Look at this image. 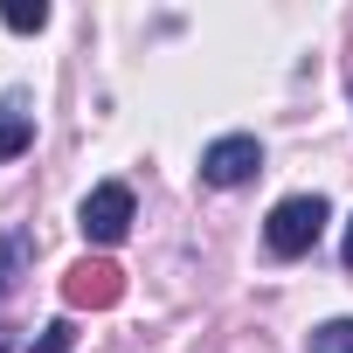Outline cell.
<instances>
[{
	"instance_id": "obj_1",
	"label": "cell",
	"mask_w": 353,
	"mask_h": 353,
	"mask_svg": "<svg viewBox=\"0 0 353 353\" xmlns=\"http://www.w3.org/2000/svg\"><path fill=\"white\" fill-rule=\"evenodd\" d=\"M325 194H284L277 208H270V222H263V243H270V256H305L319 236H325Z\"/></svg>"
},
{
	"instance_id": "obj_2",
	"label": "cell",
	"mask_w": 353,
	"mask_h": 353,
	"mask_svg": "<svg viewBox=\"0 0 353 353\" xmlns=\"http://www.w3.org/2000/svg\"><path fill=\"white\" fill-rule=\"evenodd\" d=\"M77 229H83V243H97V250L125 243V229H132V188H118V181L90 188L83 208H77Z\"/></svg>"
},
{
	"instance_id": "obj_3",
	"label": "cell",
	"mask_w": 353,
	"mask_h": 353,
	"mask_svg": "<svg viewBox=\"0 0 353 353\" xmlns=\"http://www.w3.org/2000/svg\"><path fill=\"white\" fill-rule=\"evenodd\" d=\"M256 173H263V145H256L250 132L215 139V145L201 152V181H208V188H243V181H256Z\"/></svg>"
},
{
	"instance_id": "obj_4",
	"label": "cell",
	"mask_w": 353,
	"mask_h": 353,
	"mask_svg": "<svg viewBox=\"0 0 353 353\" xmlns=\"http://www.w3.org/2000/svg\"><path fill=\"white\" fill-rule=\"evenodd\" d=\"M63 298H70L77 312H83V305H90V312H111V305L125 298V277H118L111 263H97V256H83V263H77V270L63 277Z\"/></svg>"
},
{
	"instance_id": "obj_5",
	"label": "cell",
	"mask_w": 353,
	"mask_h": 353,
	"mask_svg": "<svg viewBox=\"0 0 353 353\" xmlns=\"http://www.w3.org/2000/svg\"><path fill=\"white\" fill-rule=\"evenodd\" d=\"M28 263H35V243H28V229H0V305H8V298L21 291Z\"/></svg>"
},
{
	"instance_id": "obj_6",
	"label": "cell",
	"mask_w": 353,
	"mask_h": 353,
	"mask_svg": "<svg viewBox=\"0 0 353 353\" xmlns=\"http://www.w3.org/2000/svg\"><path fill=\"white\" fill-rule=\"evenodd\" d=\"M21 145H35V111H28V97H0V166Z\"/></svg>"
},
{
	"instance_id": "obj_7",
	"label": "cell",
	"mask_w": 353,
	"mask_h": 353,
	"mask_svg": "<svg viewBox=\"0 0 353 353\" xmlns=\"http://www.w3.org/2000/svg\"><path fill=\"white\" fill-rule=\"evenodd\" d=\"M312 353H353V319H325L312 332Z\"/></svg>"
},
{
	"instance_id": "obj_8",
	"label": "cell",
	"mask_w": 353,
	"mask_h": 353,
	"mask_svg": "<svg viewBox=\"0 0 353 353\" xmlns=\"http://www.w3.org/2000/svg\"><path fill=\"white\" fill-rule=\"evenodd\" d=\"M70 346H77V325H70V319H49V325H42V339H35L28 353H70Z\"/></svg>"
},
{
	"instance_id": "obj_9",
	"label": "cell",
	"mask_w": 353,
	"mask_h": 353,
	"mask_svg": "<svg viewBox=\"0 0 353 353\" xmlns=\"http://www.w3.org/2000/svg\"><path fill=\"white\" fill-rule=\"evenodd\" d=\"M0 21H8L14 35H35V28H49V8H8Z\"/></svg>"
},
{
	"instance_id": "obj_10",
	"label": "cell",
	"mask_w": 353,
	"mask_h": 353,
	"mask_svg": "<svg viewBox=\"0 0 353 353\" xmlns=\"http://www.w3.org/2000/svg\"><path fill=\"white\" fill-rule=\"evenodd\" d=\"M339 256H346V270H353V222H346V243H339Z\"/></svg>"
},
{
	"instance_id": "obj_11",
	"label": "cell",
	"mask_w": 353,
	"mask_h": 353,
	"mask_svg": "<svg viewBox=\"0 0 353 353\" xmlns=\"http://www.w3.org/2000/svg\"><path fill=\"white\" fill-rule=\"evenodd\" d=\"M0 353H14V346H8V332H0Z\"/></svg>"
}]
</instances>
